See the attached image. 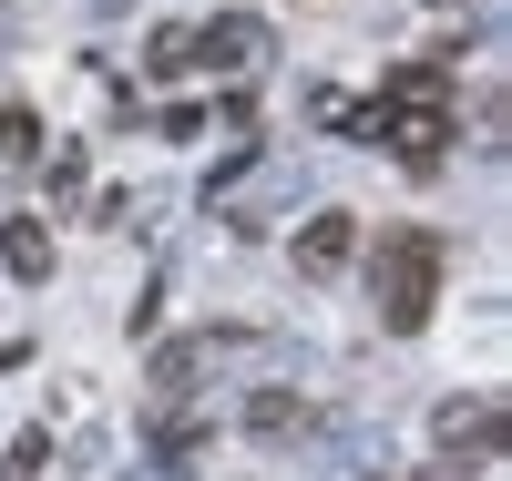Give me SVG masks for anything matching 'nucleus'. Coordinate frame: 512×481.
<instances>
[{
	"mask_svg": "<svg viewBox=\"0 0 512 481\" xmlns=\"http://www.w3.org/2000/svg\"><path fill=\"white\" fill-rule=\"evenodd\" d=\"M431 11H461V0H431Z\"/></svg>",
	"mask_w": 512,
	"mask_h": 481,
	"instance_id": "obj_11",
	"label": "nucleus"
},
{
	"mask_svg": "<svg viewBox=\"0 0 512 481\" xmlns=\"http://www.w3.org/2000/svg\"><path fill=\"white\" fill-rule=\"evenodd\" d=\"M93 11H123V0H93Z\"/></svg>",
	"mask_w": 512,
	"mask_h": 481,
	"instance_id": "obj_10",
	"label": "nucleus"
},
{
	"mask_svg": "<svg viewBox=\"0 0 512 481\" xmlns=\"http://www.w3.org/2000/svg\"><path fill=\"white\" fill-rule=\"evenodd\" d=\"M195 62H216V72H246V62H267V21H246V11L205 21V31H195Z\"/></svg>",
	"mask_w": 512,
	"mask_h": 481,
	"instance_id": "obj_4",
	"label": "nucleus"
},
{
	"mask_svg": "<svg viewBox=\"0 0 512 481\" xmlns=\"http://www.w3.org/2000/svg\"><path fill=\"white\" fill-rule=\"evenodd\" d=\"M0 267H11L21 287H41L52 277V226H41V215H11V226H0Z\"/></svg>",
	"mask_w": 512,
	"mask_h": 481,
	"instance_id": "obj_5",
	"label": "nucleus"
},
{
	"mask_svg": "<svg viewBox=\"0 0 512 481\" xmlns=\"http://www.w3.org/2000/svg\"><path fill=\"white\" fill-rule=\"evenodd\" d=\"M0 154H11V164H21V154H41V123H31L21 103H0Z\"/></svg>",
	"mask_w": 512,
	"mask_h": 481,
	"instance_id": "obj_9",
	"label": "nucleus"
},
{
	"mask_svg": "<svg viewBox=\"0 0 512 481\" xmlns=\"http://www.w3.org/2000/svg\"><path fill=\"white\" fill-rule=\"evenodd\" d=\"M369 103H379V134L369 144H390L410 174H431L451 154V103H390V93H369Z\"/></svg>",
	"mask_w": 512,
	"mask_h": 481,
	"instance_id": "obj_2",
	"label": "nucleus"
},
{
	"mask_svg": "<svg viewBox=\"0 0 512 481\" xmlns=\"http://www.w3.org/2000/svg\"><path fill=\"white\" fill-rule=\"evenodd\" d=\"M41 461H52V430H21V441L0 451V481H41Z\"/></svg>",
	"mask_w": 512,
	"mask_h": 481,
	"instance_id": "obj_8",
	"label": "nucleus"
},
{
	"mask_svg": "<svg viewBox=\"0 0 512 481\" xmlns=\"http://www.w3.org/2000/svg\"><path fill=\"white\" fill-rule=\"evenodd\" d=\"M308 420H318V410L297 400V389H256V400H246V430H256V441H297Z\"/></svg>",
	"mask_w": 512,
	"mask_h": 481,
	"instance_id": "obj_6",
	"label": "nucleus"
},
{
	"mask_svg": "<svg viewBox=\"0 0 512 481\" xmlns=\"http://www.w3.org/2000/svg\"><path fill=\"white\" fill-rule=\"evenodd\" d=\"M287 256H297V277H338V267L359 256V215H349V205H318L308 226H297Z\"/></svg>",
	"mask_w": 512,
	"mask_h": 481,
	"instance_id": "obj_3",
	"label": "nucleus"
},
{
	"mask_svg": "<svg viewBox=\"0 0 512 481\" xmlns=\"http://www.w3.org/2000/svg\"><path fill=\"white\" fill-rule=\"evenodd\" d=\"M144 72H164V82L195 72V31H154V41H144Z\"/></svg>",
	"mask_w": 512,
	"mask_h": 481,
	"instance_id": "obj_7",
	"label": "nucleus"
},
{
	"mask_svg": "<svg viewBox=\"0 0 512 481\" xmlns=\"http://www.w3.org/2000/svg\"><path fill=\"white\" fill-rule=\"evenodd\" d=\"M369 277H379V318H390L400 338L431 328V297H441V236L431 226H390L369 246Z\"/></svg>",
	"mask_w": 512,
	"mask_h": 481,
	"instance_id": "obj_1",
	"label": "nucleus"
}]
</instances>
